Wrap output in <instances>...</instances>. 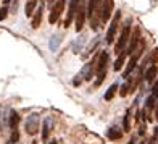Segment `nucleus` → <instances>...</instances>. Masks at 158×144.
Wrapping results in <instances>:
<instances>
[{"mask_svg": "<svg viewBox=\"0 0 158 144\" xmlns=\"http://www.w3.org/2000/svg\"><path fill=\"white\" fill-rule=\"evenodd\" d=\"M142 144H145V142H142Z\"/></svg>", "mask_w": 158, "mask_h": 144, "instance_id": "f704fd0d", "label": "nucleus"}, {"mask_svg": "<svg viewBox=\"0 0 158 144\" xmlns=\"http://www.w3.org/2000/svg\"><path fill=\"white\" fill-rule=\"evenodd\" d=\"M116 91H118V84H111L110 88H108V91L105 92V100H111L113 97H114V94H116Z\"/></svg>", "mask_w": 158, "mask_h": 144, "instance_id": "aec40b11", "label": "nucleus"}, {"mask_svg": "<svg viewBox=\"0 0 158 144\" xmlns=\"http://www.w3.org/2000/svg\"><path fill=\"white\" fill-rule=\"evenodd\" d=\"M155 115H156V118H158V109H156V113H155Z\"/></svg>", "mask_w": 158, "mask_h": 144, "instance_id": "2f4dec72", "label": "nucleus"}, {"mask_svg": "<svg viewBox=\"0 0 158 144\" xmlns=\"http://www.w3.org/2000/svg\"><path fill=\"white\" fill-rule=\"evenodd\" d=\"M3 2H5V5H8V3L11 2V0H3Z\"/></svg>", "mask_w": 158, "mask_h": 144, "instance_id": "c756f323", "label": "nucleus"}, {"mask_svg": "<svg viewBox=\"0 0 158 144\" xmlns=\"http://www.w3.org/2000/svg\"><path fill=\"white\" fill-rule=\"evenodd\" d=\"M126 55H127V54L124 52V50H123V52H121V54L118 55V60L114 62V67H113V68H114V71H119L121 68H123V65H124V60H126Z\"/></svg>", "mask_w": 158, "mask_h": 144, "instance_id": "f3484780", "label": "nucleus"}, {"mask_svg": "<svg viewBox=\"0 0 158 144\" xmlns=\"http://www.w3.org/2000/svg\"><path fill=\"white\" fill-rule=\"evenodd\" d=\"M63 8H64V0H56V3L52 7V11H50V16H48L50 24H53L60 20L61 13H63Z\"/></svg>", "mask_w": 158, "mask_h": 144, "instance_id": "20e7f679", "label": "nucleus"}, {"mask_svg": "<svg viewBox=\"0 0 158 144\" xmlns=\"http://www.w3.org/2000/svg\"><path fill=\"white\" fill-rule=\"evenodd\" d=\"M129 34H131V20H127L126 23H124L123 31H121V36H119V39H118V44L114 46V52H116V55H119L124 50L127 41H129Z\"/></svg>", "mask_w": 158, "mask_h": 144, "instance_id": "7ed1b4c3", "label": "nucleus"}, {"mask_svg": "<svg viewBox=\"0 0 158 144\" xmlns=\"http://www.w3.org/2000/svg\"><path fill=\"white\" fill-rule=\"evenodd\" d=\"M42 11H44V8H42V5H40L37 8V11L32 13L34 15V18H32V28L34 29H37V28L40 26V23H42Z\"/></svg>", "mask_w": 158, "mask_h": 144, "instance_id": "4468645a", "label": "nucleus"}, {"mask_svg": "<svg viewBox=\"0 0 158 144\" xmlns=\"http://www.w3.org/2000/svg\"><path fill=\"white\" fill-rule=\"evenodd\" d=\"M121 136H123V133H121L118 128H110L108 131H106V138H108V139H111V141L121 139Z\"/></svg>", "mask_w": 158, "mask_h": 144, "instance_id": "2eb2a0df", "label": "nucleus"}, {"mask_svg": "<svg viewBox=\"0 0 158 144\" xmlns=\"http://www.w3.org/2000/svg\"><path fill=\"white\" fill-rule=\"evenodd\" d=\"M152 94H153L155 97H158V83L153 86V89H152Z\"/></svg>", "mask_w": 158, "mask_h": 144, "instance_id": "cd10ccee", "label": "nucleus"}, {"mask_svg": "<svg viewBox=\"0 0 158 144\" xmlns=\"http://www.w3.org/2000/svg\"><path fill=\"white\" fill-rule=\"evenodd\" d=\"M81 83H82V76H81V75H77V76H76V80L73 81V86H79Z\"/></svg>", "mask_w": 158, "mask_h": 144, "instance_id": "bb28decb", "label": "nucleus"}, {"mask_svg": "<svg viewBox=\"0 0 158 144\" xmlns=\"http://www.w3.org/2000/svg\"><path fill=\"white\" fill-rule=\"evenodd\" d=\"M35 5H37V0H27V2H26V8H24L26 10V16H32Z\"/></svg>", "mask_w": 158, "mask_h": 144, "instance_id": "a211bd4d", "label": "nucleus"}, {"mask_svg": "<svg viewBox=\"0 0 158 144\" xmlns=\"http://www.w3.org/2000/svg\"><path fill=\"white\" fill-rule=\"evenodd\" d=\"M155 76H156V67H155V65H152V67L145 71V80H147L148 83H152V81L155 80Z\"/></svg>", "mask_w": 158, "mask_h": 144, "instance_id": "6ab92c4d", "label": "nucleus"}, {"mask_svg": "<svg viewBox=\"0 0 158 144\" xmlns=\"http://www.w3.org/2000/svg\"><path fill=\"white\" fill-rule=\"evenodd\" d=\"M39 131V115L31 113L26 120V133L27 134H35Z\"/></svg>", "mask_w": 158, "mask_h": 144, "instance_id": "39448f33", "label": "nucleus"}, {"mask_svg": "<svg viewBox=\"0 0 158 144\" xmlns=\"http://www.w3.org/2000/svg\"><path fill=\"white\" fill-rule=\"evenodd\" d=\"M106 63H108V54L106 52H102L97 60V81H95V86H100L102 81L105 80L106 76Z\"/></svg>", "mask_w": 158, "mask_h": 144, "instance_id": "f03ea898", "label": "nucleus"}, {"mask_svg": "<svg viewBox=\"0 0 158 144\" xmlns=\"http://www.w3.org/2000/svg\"><path fill=\"white\" fill-rule=\"evenodd\" d=\"M58 44H60V37H58V36H53L52 41H50V50H53V52H55V50L58 49Z\"/></svg>", "mask_w": 158, "mask_h": 144, "instance_id": "4be33fe9", "label": "nucleus"}, {"mask_svg": "<svg viewBox=\"0 0 158 144\" xmlns=\"http://www.w3.org/2000/svg\"><path fill=\"white\" fill-rule=\"evenodd\" d=\"M155 138H158V128L155 129Z\"/></svg>", "mask_w": 158, "mask_h": 144, "instance_id": "c85d7f7f", "label": "nucleus"}, {"mask_svg": "<svg viewBox=\"0 0 158 144\" xmlns=\"http://www.w3.org/2000/svg\"><path fill=\"white\" fill-rule=\"evenodd\" d=\"M94 68H95V62H89L87 65H84V68H82V71L79 75H81L85 81H89V80H92V73H94Z\"/></svg>", "mask_w": 158, "mask_h": 144, "instance_id": "f8f14e48", "label": "nucleus"}, {"mask_svg": "<svg viewBox=\"0 0 158 144\" xmlns=\"http://www.w3.org/2000/svg\"><path fill=\"white\" fill-rule=\"evenodd\" d=\"M18 139H19V134H18V131L16 129H13V134H11V139H10V142H18Z\"/></svg>", "mask_w": 158, "mask_h": 144, "instance_id": "393cba45", "label": "nucleus"}, {"mask_svg": "<svg viewBox=\"0 0 158 144\" xmlns=\"http://www.w3.org/2000/svg\"><path fill=\"white\" fill-rule=\"evenodd\" d=\"M79 2L81 0H69V10H68V15H66V20H64V28H68L74 20V15L77 11V7H79Z\"/></svg>", "mask_w": 158, "mask_h": 144, "instance_id": "9d476101", "label": "nucleus"}, {"mask_svg": "<svg viewBox=\"0 0 158 144\" xmlns=\"http://www.w3.org/2000/svg\"><path fill=\"white\" fill-rule=\"evenodd\" d=\"M123 126H124V131H129V112L126 113L124 121H123Z\"/></svg>", "mask_w": 158, "mask_h": 144, "instance_id": "a878e982", "label": "nucleus"}, {"mask_svg": "<svg viewBox=\"0 0 158 144\" xmlns=\"http://www.w3.org/2000/svg\"><path fill=\"white\" fill-rule=\"evenodd\" d=\"M76 31L79 33L84 28V23H85V5L79 2V7H77V11H76Z\"/></svg>", "mask_w": 158, "mask_h": 144, "instance_id": "6e6552de", "label": "nucleus"}, {"mask_svg": "<svg viewBox=\"0 0 158 144\" xmlns=\"http://www.w3.org/2000/svg\"><path fill=\"white\" fill-rule=\"evenodd\" d=\"M10 121H8V123H10V128L11 129H16V126H18V123H19V115L15 112V110H10Z\"/></svg>", "mask_w": 158, "mask_h": 144, "instance_id": "dca6fc26", "label": "nucleus"}, {"mask_svg": "<svg viewBox=\"0 0 158 144\" xmlns=\"http://www.w3.org/2000/svg\"><path fill=\"white\" fill-rule=\"evenodd\" d=\"M100 0H89V7L85 10V15L90 18V24L92 29L98 28V21H100Z\"/></svg>", "mask_w": 158, "mask_h": 144, "instance_id": "f257e3e1", "label": "nucleus"}, {"mask_svg": "<svg viewBox=\"0 0 158 144\" xmlns=\"http://www.w3.org/2000/svg\"><path fill=\"white\" fill-rule=\"evenodd\" d=\"M142 49H143V47H140V50H134V52H132V57H131V60L127 62V67H126V70L123 71V78H127L129 75H131V71H132V70L135 68V63H137V60L140 59Z\"/></svg>", "mask_w": 158, "mask_h": 144, "instance_id": "1a4fd4ad", "label": "nucleus"}, {"mask_svg": "<svg viewBox=\"0 0 158 144\" xmlns=\"http://www.w3.org/2000/svg\"><path fill=\"white\" fill-rule=\"evenodd\" d=\"M119 18H121V13L119 11L114 13L113 21H111V24H110V29H108V33H106V42H108V44H113V41H114V34H116V29H118Z\"/></svg>", "mask_w": 158, "mask_h": 144, "instance_id": "0eeeda50", "label": "nucleus"}, {"mask_svg": "<svg viewBox=\"0 0 158 144\" xmlns=\"http://www.w3.org/2000/svg\"><path fill=\"white\" fill-rule=\"evenodd\" d=\"M129 89H131V83L129 81H126L123 86H121V91H119V96L121 97H124V96H127L129 94Z\"/></svg>", "mask_w": 158, "mask_h": 144, "instance_id": "412c9836", "label": "nucleus"}, {"mask_svg": "<svg viewBox=\"0 0 158 144\" xmlns=\"http://www.w3.org/2000/svg\"><path fill=\"white\" fill-rule=\"evenodd\" d=\"M113 7H114L113 0H103V2H102V8H100V20H102L103 23H106V21L110 20Z\"/></svg>", "mask_w": 158, "mask_h": 144, "instance_id": "423d86ee", "label": "nucleus"}, {"mask_svg": "<svg viewBox=\"0 0 158 144\" xmlns=\"http://www.w3.org/2000/svg\"><path fill=\"white\" fill-rule=\"evenodd\" d=\"M6 15H8V7H3V8L2 10H0V21H3L5 18H6Z\"/></svg>", "mask_w": 158, "mask_h": 144, "instance_id": "b1692460", "label": "nucleus"}, {"mask_svg": "<svg viewBox=\"0 0 158 144\" xmlns=\"http://www.w3.org/2000/svg\"><path fill=\"white\" fill-rule=\"evenodd\" d=\"M155 96L152 94V96H148L147 97V100H145V107H147V109H153V105H155Z\"/></svg>", "mask_w": 158, "mask_h": 144, "instance_id": "5701e85b", "label": "nucleus"}, {"mask_svg": "<svg viewBox=\"0 0 158 144\" xmlns=\"http://www.w3.org/2000/svg\"><path fill=\"white\" fill-rule=\"evenodd\" d=\"M53 129V118L52 117H47L44 120V125H42V141H47L48 136H50V131Z\"/></svg>", "mask_w": 158, "mask_h": 144, "instance_id": "9b49d317", "label": "nucleus"}, {"mask_svg": "<svg viewBox=\"0 0 158 144\" xmlns=\"http://www.w3.org/2000/svg\"><path fill=\"white\" fill-rule=\"evenodd\" d=\"M129 39H131V44H129V47H127V50H126V54L131 55L134 50H135V46H137L139 41H140V31L135 29V33L132 34V37H129Z\"/></svg>", "mask_w": 158, "mask_h": 144, "instance_id": "ddd939ff", "label": "nucleus"}, {"mask_svg": "<svg viewBox=\"0 0 158 144\" xmlns=\"http://www.w3.org/2000/svg\"><path fill=\"white\" fill-rule=\"evenodd\" d=\"M127 144H134V142H132V141H129V142H127Z\"/></svg>", "mask_w": 158, "mask_h": 144, "instance_id": "473e14b6", "label": "nucleus"}, {"mask_svg": "<svg viewBox=\"0 0 158 144\" xmlns=\"http://www.w3.org/2000/svg\"><path fill=\"white\" fill-rule=\"evenodd\" d=\"M48 144H56V141H50Z\"/></svg>", "mask_w": 158, "mask_h": 144, "instance_id": "7c9ffc66", "label": "nucleus"}, {"mask_svg": "<svg viewBox=\"0 0 158 144\" xmlns=\"http://www.w3.org/2000/svg\"><path fill=\"white\" fill-rule=\"evenodd\" d=\"M8 144H15V142H8Z\"/></svg>", "mask_w": 158, "mask_h": 144, "instance_id": "72a5a7b5", "label": "nucleus"}]
</instances>
